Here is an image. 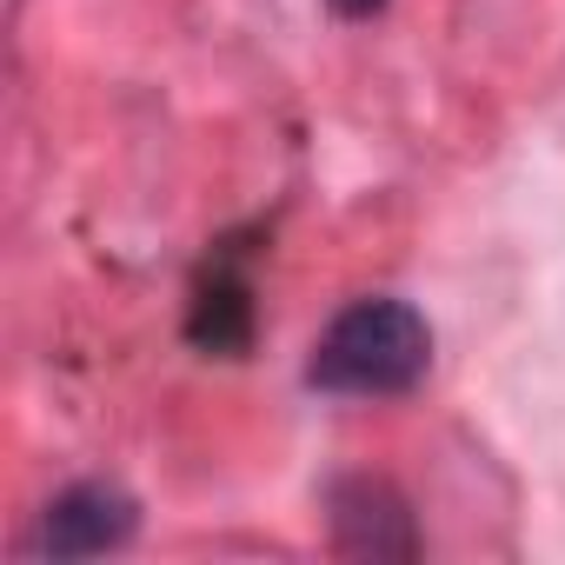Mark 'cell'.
Returning a JSON list of instances; mask_svg holds the SVG:
<instances>
[{
    "label": "cell",
    "instance_id": "2",
    "mask_svg": "<svg viewBox=\"0 0 565 565\" xmlns=\"http://www.w3.org/2000/svg\"><path fill=\"white\" fill-rule=\"evenodd\" d=\"M134 519H140V505H134L120 486L87 479V486H67V492L47 505L34 552H47V558H94V552H114V545L134 539Z\"/></svg>",
    "mask_w": 565,
    "mask_h": 565
},
{
    "label": "cell",
    "instance_id": "1",
    "mask_svg": "<svg viewBox=\"0 0 565 565\" xmlns=\"http://www.w3.org/2000/svg\"><path fill=\"white\" fill-rule=\"evenodd\" d=\"M433 366V327L406 300H353L313 347L307 380L320 393H353V399H399L426 380Z\"/></svg>",
    "mask_w": 565,
    "mask_h": 565
},
{
    "label": "cell",
    "instance_id": "4",
    "mask_svg": "<svg viewBox=\"0 0 565 565\" xmlns=\"http://www.w3.org/2000/svg\"><path fill=\"white\" fill-rule=\"evenodd\" d=\"M253 279L246 266L233 259H213L206 279H200V294H193V313H186V340L200 353H246L253 347Z\"/></svg>",
    "mask_w": 565,
    "mask_h": 565
},
{
    "label": "cell",
    "instance_id": "5",
    "mask_svg": "<svg viewBox=\"0 0 565 565\" xmlns=\"http://www.w3.org/2000/svg\"><path fill=\"white\" fill-rule=\"evenodd\" d=\"M327 8H333L340 21H373V14L386 8V0H327Z\"/></svg>",
    "mask_w": 565,
    "mask_h": 565
},
{
    "label": "cell",
    "instance_id": "3",
    "mask_svg": "<svg viewBox=\"0 0 565 565\" xmlns=\"http://www.w3.org/2000/svg\"><path fill=\"white\" fill-rule=\"evenodd\" d=\"M333 545L360 558H413L419 532L406 499L386 479H340L333 486Z\"/></svg>",
    "mask_w": 565,
    "mask_h": 565
}]
</instances>
